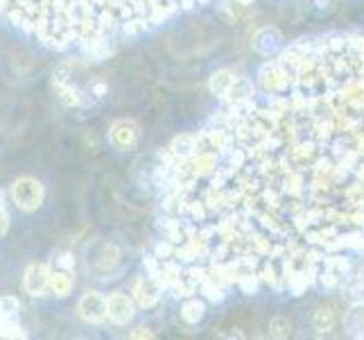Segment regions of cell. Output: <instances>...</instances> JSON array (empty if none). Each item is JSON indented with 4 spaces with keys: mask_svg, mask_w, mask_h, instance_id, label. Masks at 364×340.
Listing matches in <instances>:
<instances>
[{
    "mask_svg": "<svg viewBox=\"0 0 364 340\" xmlns=\"http://www.w3.org/2000/svg\"><path fill=\"white\" fill-rule=\"evenodd\" d=\"M9 195L21 211L32 213L43 205L46 188L39 180H34V177H18L14 184H11Z\"/></svg>",
    "mask_w": 364,
    "mask_h": 340,
    "instance_id": "obj_1",
    "label": "cell"
},
{
    "mask_svg": "<svg viewBox=\"0 0 364 340\" xmlns=\"http://www.w3.org/2000/svg\"><path fill=\"white\" fill-rule=\"evenodd\" d=\"M80 318L89 324H105L109 320L107 316V297L97 291H89L84 293L82 299H80Z\"/></svg>",
    "mask_w": 364,
    "mask_h": 340,
    "instance_id": "obj_2",
    "label": "cell"
},
{
    "mask_svg": "<svg viewBox=\"0 0 364 340\" xmlns=\"http://www.w3.org/2000/svg\"><path fill=\"white\" fill-rule=\"evenodd\" d=\"M134 313H136V304L129 295L124 293H111L107 297V316L109 320L118 324V326H124L134 320Z\"/></svg>",
    "mask_w": 364,
    "mask_h": 340,
    "instance_id": "obj_3",
    "label": "cell"
},
{
    "mask_svg": "<svg viewBox=\"0 0 364 340\" xmlns=\"http://www.w3.org/2000/svg\"><path fill=\"white\" fill-rule=\"evenodd\" d=\"M258 80H260V86L267 93H281V91L287 89V84H290V75H287V71L283 68V64H276V61H267V64L260 68Z\"/></svg>",
    "mask_w": 364,
    "mask_h": 340,
    "instance_id": "obj_4",
    "label": "cell"
},
{
    "mask_svg": "<svg viewBox=\"0 0 364 340\" xmlns=\"http://www.w3.org/2000/svg\"><path fill=\"white\" fill-rule=\"evenodd\" d=\"M161 288H163V284L159 282V277H154V274L143 277L134 288V302L141 309H152V306H156V302L161 297Z\"/></svg>",
    "mask_w": 364,
    "mask_h": 340,
    "instance_id": "obj_5",
    "label": "cell"
},
{
    "mask_svg": "<svg viewBox=\"0 0 364 340\" xmlns=\"http://www.w3.org/2000/svg\"><path fill=\"white\" fill-rule=\"evenodd\" d=\"M48 277H50V268L46 263H32L25 270V277H23V286L25 291H28L32 297H39L48 291Z\"/></svg>",
    "mask_w": 364,
    "mask_h": 340,
    "instance_id": "obj_6",
    "label": "cell"
},
{
    "mask_svg": "<svg viewBox=\"0 0 364 340\" xmlns=\"http://www.w3.org/2000/svg\"><path fill=\"white\" fill-rule=\"evenodd\" d=\"M283 46V34L267 25V28H260L256 34H254V50L262 57H272L281 50Z\"/></svg>",
    "mask_w": 364,
    "mask_h": 340,
    "instance_id": "obj_7",
    "label": "cell"
},
{
    "mask_svg": "<svg viewBox=\"0 0 364 340\" xmlns=\"http://www.w3.org/2000/svg\"><path fill=\"white\" fill-rule=\"evenodd\" d=\"M138 141V128L134 120H116L111 128V143L120 150H127Z\"/></svg>",
    "mask_w": 364,
    "mask_h": 340,
    "instance_id": "obj_8",
    "label": "cell"
},
{
    "mask_svg": "<svg viewBox=\"0 0 364 340\" xmlns=\"http://www.w3.org/2000/svg\"><path fill=\"white\" fill-rule=\"evenodd\" d=\"M195 153H197V136L179 134V136H174V138H172V143H170V155H174V159H177V161L191 159Z\"/></svg>",
    "mask_w": 364,
    "mask_h": 340,
    "instance_id": "obj_9",
    "label": "cell"
},
{
    "mask_svg": "<svg viewBox=\"0 0 364 340\" xmlns=\"http://www.w3.org/2000/svg\"><path fill=\"white\" fill-rule=\"evenodd\" d=\"M48 291L55 293L57 297H68L73 291V277L68 270H50L48 277Z\"/></svg>",
    "mask_w": 364,
    "mask_h": 340,
    "instance_id": "obj_10",
    "label": "cell"
},
{
    "mask_svg": "<svg viewBox=\"0 0 364 340\" xmlns=\"http://www.w3.org/2000/svg\"><path fill=\"white\" fill-rule=\"evenodd\" d=\"M235 82V75L233 71L229 68H222V71H215L210 75V80H208V89L213 96H218V98H227V93L231 91V86Z\"/></svg>",
    "mask_w": 364,
    "mask_h": 340,
    "instance_id": "obj_11",
    "label": "cell"
},
{
    "mask_svg": "<svg viewBox=\"0 0 364 340\" xmlns=\"http://www.w3.org/2000/svg\"><path fill=\"white\" fill-rule=\"evenodd\" d=\"M204 313H206V304H204L202 299L188 297L183 302V306H181V320L188 322V324H197L199 320L204 318Z\"/></svg>",
    "mask_w": 364,
    "mask_h": 340,
    "instance_id": "obj_12",
    "label": "cell"
},
{
    "mask_svg": "<svg viewBox=\"0 0 364 340\" xmlns=\"http://www.w3.org/2000/svg\"><path fill=\"white\" fill-rule=\"evenodd\" d=\"M251 96H254V86H251V82L245 80V78H235V82H233V86H231V91L227 93V98L231 100L233 105L245 103V100H249Z\"/></svg>",
    "mask_w": 364,
    "mask_h": 340,
    "instance_id": "obj_13",
    "label": "cell"
},
{
    "mask_svg": "<svg viewBox=\"0 0 364 340\" xmlns=\"http://www.w3.org/2000/svg\"><path fill=\"white\" fill-rule=\"evenodd\" d=\"M312 326H315L319 334H328L333 326H335V311L331 306L317 309L315 318H312Z\"/></svg>",
    "mask_w": 364,
    "mask_h": 340,
    "instance_id": "obj_14",
    "label": "cell"
},
{
    "mask_svg": "<svg viewBox=\"0 0 364 340\" xmlns=\"http://www.w3.org/2000/svg\"><path fill=\"white\" fill-rule=\"evenodd\" d=\"M21 311V302L14 295H0V320H14Z\"/></svg>",
    "mask_w": 364,
    "mask_h": 340,
    "instance_id": "obj_15",
    "label": "cell"
},
{
    "mask_svg": "<svg viewBox=\"0 0 364 340\" xmlns=\"http://www.w3.org/2000/svg\"><path fill=\"white\" fill-rule=\"evenodd\" d=\"M269 334H272V338H290V334H292V324H290V320L283 318V316L274 318V320L269 322Z\"/></svg>",
    "mask_w": 364,
    "mask_h": 340,
    "instance_id": "obj_16",
    "label": "cell"
},
{
    "mask_svg": "<svg viewBox=\"0 0 364 340\" xmlns=\"http://www.w3.org/2000/svg\"><path fill=\"white\" fill-rule=\"evenodd\" d=\"M0 338H28L14 320H0Z\"/></svg>",
    "mask_w": 364,
    "mask_h": 340,
    "instance_id": "obj_17",
    "label": "cell"
},
{
    "mask_svg": "<svg viewBox=\"0 0 364 340\" xmlns=\"http://www.w3.org/2000/svg\"><path fill=\"white\" fill-rule=\"evenodd\" d=\"M202 288H204V295L210 302H222L224 299V288L218 284V279H204L202 282Z\"/></svg>",
    "mask_w": 364,
    "mask_h": 340,
    "instance_id": "obj_18",
    "label": "cell"
},
{
    "mask_svg": "<svg viewBox=\"0 0 364 340\" xmlns=\"http://www.w3.org/2000/svg\"><path fill=\"white\" fill-rule=\"evenodd\" d=\"M237 284H240V291L245 295H254L258 291V279H256V274H242V277H237Z\"/></svg>",
    "mask_w": 364,
    "mask_h": 340,
    "instance_id": "obj_19",
    "label": "cell"
},
{
    "mask_svg": "<svg viewBox=\"0 0 364 340\" xmlns=\"http://www.w3.org/2000/svg\"><path fill=\"white\" fill-rule=\"evenodd\" d=\"M154 252H156V259L163 261V259H170V257L174 254V247H172L170 243H159Z\"/></svg>",
    "mask_w": 364,
    "mask_h": 340,
    "instance_id": "obj_20",
    "label": "cell"
},
{
    "mask_svg": "<svg viewBox=\"0 0 364 340\" xmlns=\"http://www.w3.org/2000/svg\"><path fill=\"white\" fill-rule=\"evenodd\" d=\"M129 338H134V340H141V338H154V331H149L147 326H136V329L129 334Z\"/></svg>",
    "mask_w": 364,
    "mask_h": 340,
    "instance_id": "obj_21",
    "label": "cell"
},
{
    "mask_svg": "<svg viewBox=\"0 0 364 340\" xmlns=\"http://www.w3.org/2000/svg\"><path fill=\"white\" fill-rule=\"evenodd\" d=\"M9 230V213L5 211V207L0 205V236H5Z\"/></svg>",
    "mask_w": 364,
    "mask_h": 340,
    "instance_id": "obj_22",
    "label": "cell"
},
{
    "mask_svg": "<svg viewBox=\"0 0 364 340\" xmlns=\"http://www.w3.org/2000/svg\"><path fill=\"white\" fill-rule=\"evenodd\" d=\"M59 266L64 268V270H68V272H70V270L75 268V259H73L70 254H64V257L59 259Z\"/></svg>",
    "mask_w": 364,
    "mask_h": 340,
    "instance_id": "obj_23",
    "label": "cell"
},
{
    "mask_svg": "<svg viewBox=\"0 0 364 340\" xmlns=\"http://www.w3.org/2000/svg\"><path fill=\"white\" fill-rule=\"evenodd\" d=\"M262 279H265L269 286H274V284H276V272H274V268H272V266H267V268H265V272H262Z\"/></svg>",
    "mask_w": 364,
    "mask_h": 340,
    "instance_id": "obj_24",
    "label": "cell"
},
{
    "mask_svg": "<svg viewBox=\"0 0 364 340\" xmlns=\"http://www.w3.org/2000/svg\"><path fill=\"white\" fill-rule=\"evenodd\" d=\"M254 0H237V5H242V7H247V5H251Z\"/></svg>",
    "mask_w": 364,
    "mask_h": 340,
    "instance_id": "obj_25",
    "label": "cell"
},
{
    "mask_svg": "<svg viewBox=\"0 0 364 340\" xmlns=\"http://www.w3.org/2000/svg\"><path fill=\"white\" fill-rule=\"evenodd\" d=\"M3 200H5V193H3V191H0V205H3Z\"/></svg>",
    "mask_w": 364,
    "mask_h": 340,
    "instance_id": "obj_26",
    "label": "cell"
}]
</instances>
